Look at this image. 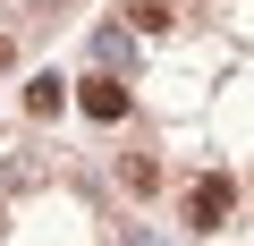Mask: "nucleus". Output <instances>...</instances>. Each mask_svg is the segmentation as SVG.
Instances as JSON below:
<instances>
[{
	"label": "nucleus",
	"instance_id": "obj_2",
	"mask_svg": "<svg viewBox=\"0 0 254 246\" xmlns=\"http://www.w3.org/2000/svg\"><path fill=\"white\" fill-rule=\"evenodd\" d=\"M76 110L93 119V128H119V119H127V85L102 68V77H85V85H76Z\"/></svg>",
	"mask_w": 254,
	"mask_h": 246
},
{
	"label": "nucleus",
	"instance_id": "obj_7",
	"mask_svg": "<svg viewBox=\"0 0 254 246\" xmlns=\"http://www.w3.org/2000/svg\"><path fill=\"white\" fill-rule=\"evenodd\" d=\"M9 60H17V43H9V34H0V68H9Z\"/></svg>",
	"mask_w": 254,
	"mask_h": 246
},
{
	"label": "nucleus",
	"instance_id": "obj_3",
	"mask_svg": "<svg viewBox=\"0 0 254 246\" xmlns=\"http://www.w3.org/2000/svg\"><path fill=\"white\" fill-rule=\"evenodd\" d=\"M60 102H68L60 77H34V85H26V119H60Z\"/></svg>",
	"mask_w": 254,
	"mask_h": 246
},
{
	"label": "nucleus",
	"instance_id": "obj_5",
	"mask_svg": "<svg viewBox=\"0 0 254 246\" xmlns=\"http://www.w3.org/2000/svg\"><path fill=\"white\" fill-rule=\"evenodd\" d=\"M127 17H136V34H161V26H170V9H161V0H136Z\"/></svg>",
	"mask_w": 254,
	"mask_h": 246
},
{
	"label": "nucleus",
	"instance_id": "obj_4",
	"mask_svg": "<svg viewBox=\"0 0 254 246\" xmlns=\"http://www.w3.org/2000/svg\"><path fill=\"white\" fill-rule=\"evenodd\" d=\"M119 178H127V195H153V187H161V170H153V153H127V162H119Z\"/></svg>",
	"mask_w": 254,
	"mask_h": 246
},
{
	"label": "nucleus",
	"instance_id": "obj_6",
	"mask_svg": "<svg viewBox=\"0 0 254 246\" xmlns=\"http://www.w3.org/2000/svg\"><path fill=\"white\" fill-rule=\"evenodd\" d=\"M127 246H161V238H153V229H127Z\"/></svg>",
	"mask_w": 254,
	"mask_h": 246
},
{
	"label": "nucleus",
	"instance_id": "obj_1",
	"mask_svg": "<svg viewBox=\"0 0 254 246\" xmlns=\"http://www.w3.org/2000/svg\"><path fill=\"white\" fill-rule=\"evenodd\" d=\"M229 212H237V178H220V170H212V178H195V187H187V221H195V229H220Z\"/></svg>",
	"mask_w": 254,
	"mask_h": 246
}]
</instances>
